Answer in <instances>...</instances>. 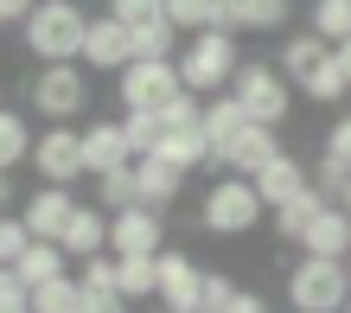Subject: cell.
Masks as SVG:
<instances>
[{
	"instance_id": "cell-46",
	"label": "cell",
	"mask_w": 351,
	"mask_h": 313,
	"mask_svg": "<svg viewBox=\"0 0 351 313\" xmlns=\"http://www.w3.org/2000/svg\"><path fill=\"white\" fill-rule=\"evenodd\" d=\"M0 313H32V301H26V307H0Z\"/></svg>"
},
{
	"instance_id": "cell-30",
	"label": "cell",
	"mask_w": 351,
	"mask_h": 313,
	"mask_svg": "<svg viewBox=\"0 0 351 313\" xmlns=\"http://www.w3.org/2000/svg\"><path fill=\"white\" fill-rule=\"evenodd\" d=\"M96 205H102V211H128V205H141V192H134V166L102 173V179H96Z\"/></svg>"
},
{
	"instance_id": "cell-29",
	"label": "cell",
	"mask_w": 351,
	"mask_h": 313,
	"mask_svg": "<svg viewBox=\"0 0 351 313\" xmlns=\"http://www.w3.org/2000/svg\"><path fill=\"white\" fill-rule=\"evenodd\" d=\"M306 32H319L326 45H345L351 38V0H313V26Z\"/></svg>"
},
{
	"instance_id": "cell-13",
	"label": "cell",
	"mask_w": 351,
	"mask_h": 313,
	"mask_svg": "<svg viewBox=\"0 0 351 313\" xmlns=\"http://www.w3.org/2000/svg\"><path fill=\"white\" fill-rule=\"evenodd\" d=\"M281 154H287V148L275 141V128H262V121H250V128H243V135L230 141V148L217 154V166H223V173H243V179H256L262 166H268V160H281Z\"/></svg>"
},
{
	"instance_id": "cell-28",
	"label": "cell",
	"mask_w": 351,
	"mask_h": 313,
	"mask_svg": "<svg viewBox=\"0 0 351 313\" xmlns=\"http://www.w3.org/2000/svg\"><path fill=\"white\" fill-rule=\"evenodd\" d=\"M32 313H84V281H77V275H58L45 288H32Z\"/></svg>"
},
{
	"instance_id": "cell-26",
	"label": "cell",
	"mask_w": 351,
	"mask_h": 313,
	"mask_svg": "<svg viewBox=\"0 0 351 313\" xmlns=\"http://www.w3.org/2000/svg\"><path fill=\"white\" fill-rule=\"evenodd\" d=\"M32 121L26 115H19V109H0V166H7V173H13V166L19 160H32Z\"/></svg>"
},
{
	"instance_id": "cell-6",
	"label": "cell",
	"mask_w": 351,
	"mask_h": 313,
	"mask_svg": "<svg viewBox=\"0 0 351 313\" xmlns=\"http://www.w3.org/2000/svg\"><path fill=\"white\" fill-rule=\"evenodd\" d=\"M230 96L250 109V121H262V128H281L287 121V77L268 65V58H243L237 77H230Z\"/></svg>"
},
{
	"instance_id": "cell-48",
	"label": "cell",
	"mask_w": 351,
	"mask_h": 313,
	"mask_svg": "<svg viewBox=\"0 0 351 313\" xmlns=\"http://www.w3.org/2000/svg\"><path fill=\"white\" fill-rule=\"evenodd\" d=\"M0 218H7V211H0Z\"/></svg>"
},
{
	"instance_id": "cell-16",
	"label": "cell",
	"mask_w": 351,
	"mask_h": 313,
	"mask_svg": "<svg viewBox=\"0 0 351 313\" xmlns=\"http://www.w3.org/2000/svg\"><path fill=\"white\" fill-rule=\"evenodd\" d=\"M58 243H64V256H71V262L102 256V249H109V211H102V205H77Z\"/></svg>"
},
{
	"instance_id": "cell-33",
	"label": "cell",
	"mask_w": 351,
	"mask_h": 313,
	"mask_svg": "<svg viewBox=\"0 0 351 313\" xmlns=\"http://www.w3.org/2000/svg\"><path fill=\"white\" fill-rule=\"evenodd\" d=\"M243 7V32H281L294 0H237Z\"/></svg>"
},
{
	"instance_id": "cell-3",
	"label": "cell",
	"mask_w": 351,
	"mask_h": 313,
	"mask_svg": "<svg viewBox=\"0 0 351 313\" xmlns=\"http://www.w3.org/2000/svg\"><path fill=\"white\" fill-rule=\"evenodd\" d=\"M262 192H256V179H243V173H223L211 192L198 198V224L211 237H250L256 224H262Z\"/></svg>"
},
{
	"instance_id": "cell-47",
	"label": "cell",
	"mask_w": 351,
	"mask_h": 313,
	"mask_svg": "<svg viewBox=\"0 0 351 313\" xmlns=\"http://www.w3.org/2000/svg\"><path fill=\"white\" fill-rule=\"evenodd\" d=\"M0 26H7V19H0Z\"/></svg>"
},
{
	"instance_id": "cell-43",
	"label": "cell",
	"mask_w": 351,
	"mask_h": 313,
	"mask_svg": "<svg viewBox=\"0 0 351 313\" xmlns=\"http://www.w3.org/2000/svg\"><path fill=\"white\" fill-rule=\"evenodd\" d=\"M7 205H13V173L0 166V211H7Z\"/></svg>"
},
{
	"instance_id": "cell-37",
	"label": "cell",
	"mask_w": 351,
	"mask_h": 313,
	"mask_svg": "<svg viewBox=\"0 0 351 313\" xmlns=\"http://www.w3.org/2000/svg\"><path fill=\"white\" fill-rule=\"evenodd\" d=\"M237 301V281L230 275H217V268H204V294H198V313H223Z\"/></svg>"
},
{
	"instance_id": "cell-23",
	"label": "cell",
	"mask_w": 351,
	"mask_h": 313,
	"mask_svg": "<svg viewBox=\"0 0 351 313\" xmlns=\"http://www.w3.org/2000/svg\"><path fill=\"white\" fill-rule=\"evenodd\" d=\"M300 96H306V102H319V109H339V102L351 96V77H345V65H339V51H326L319 65L300 77Z\"/></svg>"
},
{
	"instance_id": "cell-38",
	"label": "cell",
	"mask_w": 351,
	"mask_h": 313,
	"mask_svg": "<svg viewBox=\"0 0 351 313\" xmlns=\"http://www.w3.org/2000/svg\"><path fill=\"white\" fill-rule=\"evenodd\" d=\"M77 281H84V288H115V256H109V249H102V256H84V262H77Z\"/></svg>"
},
{
	"instance_id": "cell-34",
	"label": "cell",
	"mask_w": 351,
	"mask_h": 313,
	"mask_svg": "<svg viewBox=\"0 0 351 313\" xmlns=\"http://www.w3.org/2000/svg\"><path fill=\"white\" fill-rule=\"evenodd\" d=\"M109 13L134 32V26H154V19H167V0H109Z\"/></svg>"
},
{
	"instance_id": "cell-5",
	"label": "cell",
	"mask_w": 351,
	"mask_h": 313,
	"mask_svg": "<svg viewBox=\"0 0 351 313\" xmlns=\"http://www.w3.org/2000/svg\"><path fill=\"white\" fill-rule=\"evenodd\" d=\"M26 96H32V109L45 121H77L90 109V77L77 65H38L26 77Z\"/></svg>"
},
{
	"instance_id": "cell-21",
	"label": "cell",
	"mask_w": 351,
	"mask_h": 313,
	"mask_svg": "<svg viewBox=\"0 0 351 313\" xmlns=\"http://www.w3.org/2000/svg\"><path fill=\"white\" fill-rule=\"evenodd\" d=\"M306 256H332V262H351V218L339 211V205H326V211L313 218V231H306Z\"/></svg>"
},
{
	"instance_id": "cell-24",
	"label": "cell",
	"mask_w": 351,
	"mask_h": 313,
	"mask_svg": "<svg viewBox=\"0 0 351 313\" xmlns=\"http://www.w3.org/2000/svg\"><path fill=\"white\" fill-rule=\"evenodd\" d=\"M13 268H19V281H26V288H45V281H58V275H71V256H64V243H38V237H32V249H26Z\"/></svg>"
},
{
	"instance_id": "cell-12",
	"label": "cell",
	"mask_w": 351,
	"mask_h": 313,
	"mask_svg": "<svg viewBox=\"0 0 351 313\" xmlns=\"http://www.w3.org/2000/svg\"><path fill=\"white\" fill-rule=\"evenodd\" d=\"M71 211H77L71 185H38V192H32L26 205H19V218H26V231H32L38 243H58V237H64Z\"/></svg>"
},
{
	"instance_id": "cell-44",
	"label": "cell",
	"mask_w": 351,
	"mask_h": 313,
	"mask_svg": "<svg viewBox=\"0 0 351 313\" xmlns=\"http://www.w3.org/2000/svg\"><path fill=\"white\" fill-rule=\"evenodd\" d=\"M339 51V65H345V77H351V38H345V45H332Z\"/></svg>"
},
{
	"instance_id": "cell-25",
	"label": "cell",
	"mask_w": 351,
	"mask_h": 313,
	"mask_svg": "<svg viewBox=\"0 0 351 313\" xmlns=\"http://www.w3.org/2000/svg\"><path fill=\"white\" fill-rule=\"evenodd\" d=\"M115 288L128 301H154L160 294V256H115Z\"/></svg>"
},
{
	"instance_id": "cell-8",
	"label": "cell",
	"mask_w": 351,
	"mask_h": 313,
	"mask_svg": "<svg viewBox=\"0 0 351 313\" xmlns=\"http://www.w3.org/2000/svg\"><path fill=\"white\" fill-rule=\"evenodd\" d=\"M32 173L45 179V185H71V179H84V173H90V166H84V128H71V121H51V128L32 141Z\"/></svg>"
},
{
	"instance_id": "cell-49",
	"label": "cell",
	"mask_w": 351,
	"mask_h": 313,
	"mask_svg": "<svg viewBox=\"0 0 351 313\" xmlns=\"http://www.w3.org/2000/svg\"><path fill=\"white\" fill-rule=\"evenodd\" d=\"M160 313H167V307H160Z\"/></svg>"
},
{
	"instance_id": "cell-19",
	"label": "cell",
	"mask_w": 351,
	"mask_h": 313,
	"mask_svg": "<svg viewBox=\"0 0 351 313\" xmlns=\"http://www.w3.org/2000/svg\"><path fill=\"white\" fill-rule=\"evenodd\" d=\"M306 185H313V179H306V166H300L294 154L268 160L262 173H256V192H262V205H268V211H281V205H287V198H300Z\"/></svg>"
},
{
	"instance_id": "cell-32",
	"label": "cell",
	"mask_w": 351,
	"mask_h": 313,
	"mask_svg": "<svg viewBox=\"0 0 351 313\" xmlns=\"http://www.w3.org/2000/svg\"><path fill=\"white\" fill-rule=\"evenodd\" d=\"M134 58H179V26H173V19L134 26Z\"/></svg>"
},
{
	"instance_id": "cell-14",
	"label": "cell",
	"mask_w": 351,
	"mask_h": 313,
	"mask_svg": "<svg viewBox=\"0 0 351 313\" xmlns=\"http://www.w3.org/2000/svg\"><path fill=\"white\" fill-rule=\"evenodd\" d=\"M84 166H90V179L115 173V166H134V148L121 135V121H84Z\"/></svg>"
},
{
	"instance_id": "cell-41",
	"label": "cell",
	"mask_w": 351,
	"mask_h": 313,
	"mask_svg": "<svg viewBox=\"0 0 351 313\" xmlns=\"http://www.w3.org/2000/svg\"><path fill=\"white\" fill-rule=\"evenodd\" d=\"M32 7H38V0H0V19H7V26H26Z\"/></svg>"
},
{
	"instance_id": "cell-31",
	"label": "cell",
	"mask_w": 351,
	"mask_h": 313,
	"mask_svg": "<svg viewBox=\"0 0 351 313\" xmlns=\"http://www.w3.org/2000/svg\"><path fill=\"white\" fill-rule=\"evenodd\" d=\"M121 135H128L134 154H154L160 135H167V121H160V109H128V115H121Z\"/></svg>"
},
{
	"instance_id": "cell-18",
	"label": "cell",
	"mask_w": 351,
	"mask_h": 313,
	"mask_svg": "<svg viewBox=\"0 0 351 313\" xmlns=\"http://www.w3.org/2000/svg\"><path fill=\"white\" fill-rule=\"evenodd\" d=\"M198 121H204V141H211V166H217V154L230 148L243 128H250V109H243V102L223 90V96H204V115H198Z\"/></svg>"
},
{
	"instance_id": "cell-11",
	"label": "cell",
	"mask_w": 351,
	"mask_h": 313,
	"mask_svg": "<svg viewBox=\"0 0 351 313\" xmlns=\"http://www.w3.org/2000/svg\"><path fill=\"white\" fill-rule=\"evenodd\" d=\"M198 294H204V268L185 256V249H160V307L167 313H198Z\"/></svg>"
},
{
	"instance_id": "cell-22",
	"label": "cell",
	"mask_w": 351,
	"mask_h": 313,
	"mask_svg": "<svg viewBox=\"0 0 351 313\" xmlns=\"http://www.w3.org/2000/svg\"><path fill=\"white\" fill-rule=\"evenodd\" d=\"M326 205H332V198H326L319 185H306L300 198H287L281 211H268V218H275V237L281 243H306V231H313V218L326 211Z\"/></svg>"
},
{
	"instance_id": "cell-36",
	"label": "cell",
	"mask_w": 351,
	"mask_h": 313,
	"mask_svg": "<svg viewBox=\"0 0 351 313\" xmlns=\"http://www.w3.org/2000/svg\"><path fill=\"white\" fill-rule=\"evenodd\" d=\"M167 19L179 32H204L211 26V0H167Z\"/></svg>"
},
{
	"instance_id": "cell-27",
	"label": "cell",
	"mask_w": 351,
	"mask_h": 313,
	"mask_svg": "<svg viewBox=\"0 0 351 313\" xmlns=\"http://www.w3.org/2000/svg\"><path fill=\"white\" fill-rule=\"evenodd\" d=\"M326 51H332V45H326L319 32H294V38H287V51H281V77H287V83H300Z\"/></svg>"
},
{
	"instance_id": "cell-39",
	"label": "cell",
	"mask_w": 351,
	"mask_h": 313,
	"mask_svg": "<svg viewBox=\"0 0 351 313\" xmlns=\"http://www.w3.org/2000/svg\"><path fill=\"white\" fill-rule=\"evenodd\" d=\"M84 313H128L121 288H84Z\"/></svg>"
},
{
	"instance_id": "cell-2",
	"label": "cell",
	"mask_w": 351,
	"mask_h": 313,
	"mask_svg": "<svg viewBox=\"0 0 351 313\" xmlns=\"http://www.w3.org/2000/svg\"><path fill=\"white\" fill-rule=\"evenodd\" d=\"M287 307L294 313H345L351 307V262L300 249V262L287 268Z\"/></svg>"
},
{
	"instance_id": "cell-9",
	"label": "cell",
	"mask_w": 351,
	"mask_h": 313,
	"mask_svg": "<svg viewBox=\"0 0 351 313\" xmlns=\"http://www.w3.org/2000/svg\"><path fill=\"white\" fill-rule=\"evenodd\" d=\"M167 249V224L147 205H128V211H109V256H160Z\"/></svg>"
},
{
	"instance_id": "cell-7",
	"label": "cell",
	"mask_w": 351,
	"mask_h": 313,
	"mask_svg": "<svg viewBox=\"0 0 351 313\" xmlns=\"http://www.w3.org/2000/svg\"><path fill=\"white\" fill-rule=\"evenodd\" d=\"M179 90H185L179 58H134L128 71H115V96H121V109H167Z\"/></svg>"
},
{
	"instance_id": "cell-1",
	"label": "cell",
	"mask_w": 351,
	"mask_h": 313,
	"mask_svg": "<svg viewBox=\"0 0 351 313\" xmlns=\"http://www.w3.org/2000/svg\"><path fill=\"white\" fill-rule=\"evenodd\" d=\"M84 32H90L84 0H38L32 19L19 26V38H26V51L38 65H77L84 58Z\"/></svg>"
},
{
	"instance_id": "cell-4",
	"label": "cell",
	"mask_w": 351,
	"mask_h": 313,
	"mask_svg": "<svg viewBox=\"0 0 351 313\" xmlns=\"http://www.w3.org/2000/svg\"><path fill=\"white\" fill-rule=\"evenodd\" d=\"M179 77H185L192 96H223L230 77H237V32H217V26L192 32L185 38V58H179Z\"/></svg>"
},
{
	"instance_id": "cell-17",
	"label": "cell",
	"mask_w": 351,
	"mask_h": 313,
	"mask_svg": "<svg viewBox=\"0 0 351 313\" xmlns=\"http://www.w3.org/2000/svg\"><path fill=\"white\" fill-rule=\"evenodd\" d=\"M313 185H319L332 205H339V192L351 185V115H339L332 128H326V160H319V179H313Z\"/></svg>"
},
{
	"instance_id": "cell-20",
	"label": "cell",
	"mask_w": 351,
	"mask_h": 313,
	"mask_svg": "<svg viewBox=\"0 0 351 313\" xmlns=\"http://www.w3.org/2000/svg\"><path fill=\"white\" fill-rule=\"evenodd\" d=\"M167 166H179V173H192V166H211V141H204V121H185V128H167L154 148Z\"/></svg>"
},
{
	"instance_id": "cell-10",
	"label": "cell",
	"mask_w": 351,
	"mask_h": 313,
	"mask_svg": "<svg viewBox=\"0 0 351 313\" xmlns=\"http://www.w3.org/2000/svg\"><path fill=\"white\" fill-rule=\"evenodd\" d=\"M134 65V32L115 13H90L84 32V71H128Z\"/></svg>"
},
{
	"instance_id": "cell-50",
	"label": "cell",
	"mask_w": 351,
	"mask_h": 313,
	"mask_svg": "<svg viewBox=\"0 0 351 313\" xmlns=\"http://www.w3.org/2000/svg\"><path fill=\"white\" fill-rule=\"evenodd\" d=\"M345 313H351V307H345Z\"/></svg>"
},
{
	"instance_id": "cell-35",
	"label": "cell",
	"mask_w": 351,
	"mask_h": 313,
	"mask_svg": "<svg viewBox=\"0 0 351 313\" xmlns=\"http://www.w3.org/2000/svg\"><path fill=\"white\" fill-rule=\"evenodd\" d=\"M32 249V231H26V218H0V268H13L19 256Z\"/></svg>"
},
{
	"instance_id": "cell-40",
	"label": "cell",
	"mask_w": 351,
	"mask_h": 313,
	"mask_svg": "<svg viewBox=\"0 0 351 313\" xmlns=\"http://www.w3.org/2000/svg\"><path fill=\"white\" fill-rule=\"evenodd\" d=\"M32 301V288L19 281V268H0V307H26Z\"/></svg>"
},
{
	"instance_id": "cell-15",
	"label": "cell",
	"mask_w": 351,
	"mask_h": 313,
	"mask_svg": "<svg viewBox=\"0 0 351 313\" xmlns=\"http://www.w3.org/2000/svg\"><path fill=\"white\" fill-rule=\"evenodd\" d=\"M179 185H185L179 166H167L160 154H134V192H141L147 211H167V205L179 198Z\"/></svg>"
},
{
	"instance_id": "cell-45",
	"label": "cell",
	"mask_w": 351,
	"mask_h": 313,
	"mask_svg": "<svg viewBox=\"0 0 351 313\" xmlns=\"http://www.w3.org/2000/svg\"><path fill=\"white\" fill-rule=\"evenodd\" d=\"M339 211H345V218H351V185H345V192H339Z\"/></svg>"
},
{
	"instance_id": "cell-42",
	"label": "cell",
	"mask_w": 351,
	"mask_h": 313,
	"mask_svg": "<svg viewBox=\"0 0 351 313\" xmlns=\"http://www.w3.org/2000/svg\"><path fill=\"white\" fill-rule=\"evenodd\" d=\"M223 313H268V301H262V294H250V288H237V301L223 307Z\"/></svg>"
}]
</instances>
